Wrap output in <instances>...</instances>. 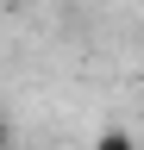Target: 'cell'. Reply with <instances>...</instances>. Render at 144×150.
Masks as SVG:
<instances>
[{
  "label": "cell",
  "mask_w": 144,
  "mask_h": 150,
  "mask_svg": "<svg viewBox=\"0 0 144 150\" xmlns=\"http://www.w3.org/2000/svg\"><path fill=\"white\" fill-rule=\"evenodd\" d=\"M88 150H138V138H132L125 125H106V131H100V138L88 144Z\"/></svg>",
  "instance_id": "cell-1"
},
{
  "label": "cell",
  "mask_w": 144,
  "mask_h": 150,
  "mask_svg": "<svg viewBox=\"0 0 144 150\" xmlns=\"http://www.w3.org/2000/svg\"><path fill=\"white\" fill-rule=\"evenodd\" d=\"M0 138H6V131H0Z\"/></svg>",
  "instance_id": "cell-2"
}]
</instances>
